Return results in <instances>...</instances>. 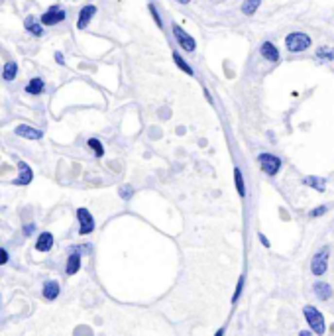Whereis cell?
<instances>
[{"mask_svg":"<svg viewBox=\"0 0 334 336\" xmlns=\"http://www.w3.org/2000/svg\"><path fill=\"white\" fill-rule=\"evenodd\" d=\"M6 262H8V252L0 250V264H6Z\"/></svg>","mask_w":334,"mask_h":336,"instance_id":"28","label":"cell"},{"mask_svg":"<svg viewBox=\"0 0 334 336\" xmlns=\"http://www.w3.org/2000/svg\"><path fill=\"white\" fill-rule=\"evenodd\" d=\"M24 28H26L32 35H35V37H41V35H43V26H41L34 16H28V18L24 20Z\"/></svg>","mask_w":334,"mask_h":336,"instance_id":"12","label":"cell"},{"mask_svg":"<svg viewBox=\"0 0 334 336\" xmlns=\"http://www.w3.org/2000/svg\"><path fill=\"white\" fill-rule=\"evenodd\" d=\"M260 53H262V57L264 59H267V61H271V63H277L279 61V50H277V45L273 43V41H264L262 45H260Z\"/></svg>","mask_w":334,"mask_h":336,"instance_id":"8","label":"cell"},{"mask_svg":"<svg viewBox=\"0 0 334 336\" xmlns=\"http://www.w3.org/2000/svg\"><path fill=\"white\" fill-rule=\"evenodd\" d=\"M79 267H81V258H79L77 254H73V256L69 258V262H67V273L73 275V273L79 271Z\"/></svg>","mask_w":334,"mask_h":336,"instance_id":"24","label":"cell"},{"mask_svg":"<svg viewBox=\"0 0 334 336\" xmlns=\"http://www.w3.org/2000/svg\"><path fill=\"white\" fill-rule=\"evenodd\" d=\"M148 10H150V14L154 16V22L159 26V30L163 28V20H161V16H159V12H158V8L154 6V4H148Z\"/></svg>","mask_w":334,"mask_h":336,"instance_id":"25","label":"cell"},{"mask_svg":"<svg viewBox=\"0 0 334 336\" xmlns=\"http://www.w3.org/2000/svg\"><path fill=\"white\" fill-rule=\"evenodd\" d=\"M88 148L97 154V158H103L105 156V148H103V143H101V140H97V138H88Z\"/></svg>","mask_w":334,"mask_h":336,"instance_id":"21","label":"cell"},{"mask_svg":"<svg viewBox=\"0 0 334 336\" xmlns=\"http://www.w3.org/2000/svg\"><path fill=\"white\" fill-rule=\"evenodd\" d=\"M324 212H326V207H318V209H315L311 214H313V216H320V214H324Z\"/></svg>","mask_w":334,"mask_h":336,"instance_id":"27","label":"cell"},{"mask_svg":"<svg viewBox=\"0 0 334 336\" xmlns=\"http://www.w3.org/2000/svg\"><path fill=\"white\" fill-rule=\"evenodd\" d=\"M175 2H179V4H189L191 0H175Z\"/></svg>","mask_w":334,"mask_h":336,"instance_id":"31","label":"cell"},{"mask_svg":"<svg viewBox=\"0 0 334 336\" xmlns=\"http://www.w3.org/2000/svg\"><path fill=\"white\" fill-rule=\"evenodd\" d=\"M316 57L320 61H334V47L332 45H320V47H316Z\"/></svg>","mask_w":334,"mask_h":336,"instance_id":"15","label":"cell"},{"mask_svg":"<svg viewBox=\"0 0 334 336\" xmlns=\"http://www.w3.org/2000/svg\"><path fill=\"white\" fill-rule=\"evenodd\" d=\"M43 90H45V83H43L41 77H34V79H30L28 85H26V92L32 94V97H39Z\"/></svg>","mask_w":334,"mask_h":336,"instance_id":"11","label":"cell"},{"mask_svg":"<svg viewBox=\"0 0 334 336\" xmlns=\"http://www.w3.org/2000/svg\"><path fill=\"white\" fill-rule=\"evenodd\" d=\"M65 18H67V12H65L63 8H59V6H50V8H47V10L39 16V24H41V26H57V24H61Z\"/></svg>","mask_w":334,"mask_h":336,"instance_id":"3","label":"cell"},{"mask_svg":"<svg viewBox=\"0 0 334 336\" xmlns=\"http://www.w3.org/2000/svg\"><path fill=\"white\" fill-rule=\"evenodd\" d=\"M305 317L316 334H324V318L315 307H305Z\"/></svg>","mask_w":334,"mask_h":336,"instance_id":"5","label":"cell"},{"mask_svg":"<svg viewBox=\"0 0 334 336\" xmlns=\"http://www.w3.org/2000/svg\"><path fill=\"white\" fill-rule=\"evenodd\" d=\"M55 59H57V63H63V53L57 52V53H55Z\"/></svg>","mask_w":334,"mask_h":336,"instance_id":"29","label":"cell"},{"mask_svg":"<svg viewBox=\"0 0 334 336\" xmlns=\"http://www.w3.org/2000/svg\"><path fill=\"white\" fill-rule=\"evenodd\" d=\"M132 193H134V191H132V187H130V185L120 187V197H122V199H130V197H132Z\"/></svg>","mask_w":334,"mask_h":336,"instance_id":"26","label":"cell"},{"mask_svg":"<svg viewBox=\"0 0 334 336\" xmlns=\"http://www.w3.org/2000/svg\"><path fill=\"white\" fill-rule=\"evenodd\" d=\"M53 246V236L50 232H41L39 238H37V242H35V250L39 252H47Z\"/></svg>","mask_w":334,"mask_h":336,"instance_id":"14","label":"cell"},{"mask_svg":"<svg viewBox=\"0 0 334 336\" xmlns=\"http://www.w3.org/2000/svg\"><path fill=\"white\" fill-rule=\"evenodd\" d=\"M32 228H34V226H32V224H28V226L24 228V232H26V234H30V232H32Z\"/></svg>","mask_w":334,"mask_h":336,"instance_id":"30","label":"cell"},{"mask_svg":"<svg viewBox=\"0 0 334 336\" xmlns=\"http://www.w3.org/2000/svg\"><path fill=\"white\" fill-rule=\"evenodd\" d=\"M171 32H173V37H175V41H177V45L181 47V50H185V52H189V53H193L195 50H197V41L191 37V34H187L179 24H171Z\"/></svg>","mask_w":334,"mask_h":336,"instance_id":"2","label":"cell"},{"mask_svg":"<svg viewBox=\"0 0 334 336\" xmlns=\"http://www.w3.org/2000/svg\"><path fill=\"white\" fill-rule=\"evenodd\" d=\"M43 295H45V299H55L59 295V283L57 281H47L43 285Z\"/></svg>","mask_w":334,"mask_h":336,"instance_id":"17","label":"cell"},{"mask_svg":"<svg viewBox=\"0 0 334 336\" xmlns=\"http://www.w3.org/2000/svg\"><path fill=\"white\" fill-rule=\"evenodd\" d=\"M301 336H311V332H301Z\"/></svg>","mask_w":334,"mask_h":336,"instance_id":"33","label":"cell"},{"mask_svg":"<svg viewBox=\"0 0 334 336\" xmlns=\"http://www.w3.org/2000/svg\"><path fill=\"white\" fill-rule=\"evenodd\" d=\"M173 61H175V65H177V67H179L183 73H187V75H191V77L195 75L193 67H191V65H189V63H187V61H185V59H183L179 53H173Z\"/></svg>","mask_w":334,"mask_h":336,"instance_id":"19","label":"cell"},{"mask_svg":"<svg viewBox=\"0 0 334 336\" xmlns=\"http://www.w3.org/2000/svg\"><path fill=\"white\" fill-rule=\"evenodd\" d=\"M305 185H311L313 189H316V191H324V179H320V177H315V175H311V177H305Z\"/></svg>","mask_w":334,"mask_h":336,"instance_id":"22","label":"cell"},{"mask_svg":"<svg viewBox=\"0 0 334 336\" xmlns=\"http://www.w3.org/2000/svg\"><path fill=\"white\" fill-rule=\"evenodd\" d=\"M258 163H260L262 171L265 175H269V177L277 175V171L281 169V159L277 156H273V154H260L258 156Z\"/></svg>","mask_w":334,"mask_h":336,"instance_id":"4","label":"cell"},{"mask_svg":"<svg viewBox=\"0 0 334 336\" xmlns=\"http://www.w3.org/2000/svg\"><path fill=\"white\" fill-rule=\"evenodd\" d=\"M16 75H18V63L8 61V63L2 67V79L10 83V81H14V79H16Z\"/></svg>","mask_w":334,"mask_h":336,"instance_id":"16","label":"cell"},{"mask_svg":"<svg viewBox=\"0 0 334 336\" xmlns=\"http://www.w3.org/2000/svg\"><path fill=\"white\" fill-rule=\"evenodd\" d=\"M326 258H328V248L320 250V252L313 258V262H311V269H313L315 275H324V271H326Z\"/></svg>","mask_w":334,"mask_h":336,"instance_id":"9","label":"cell"},{"mask_svg":"<svg viewBox=\"0 0 334 336\" xmlns=\"http://www.w3.org/2000/svg\"><path fill=\"white\" fill-rule=\"evenodd\" d=\"M234 181H236V189H238V195L240 197H246V187H244V177H242V171L240 169H234Z\"/></svg>","mask_w":334,"mask_h":336,"instance_id":"20","label":"cell"},{"mask_svg":"<svg viewBox=\"0 0 334 336\" xmlns=\"http://www.w3.org/2000/svg\"><path fill=\"white\" fill-rule=\"evenodd\" d=\"M260 4H262V0H244V4H242V12H244L246 16H254V14L258 12Z\"/></svg>","mask_w":334,"mask_h":336,"instance_id":"18","label":"cell"},{"mask_svg":"<svg viewBox=\"0 0 334 336\" xmlns=\"http://www.w3.org/2000/svg\"><path fill=\"white\" fill-rule=\"evenodd\" d=\"M315 291H316V297H318V299H328V297L332 295L330 285H326V283H316V285H315Z\"/></svg>","mask_w":334,"mask_h":336,"instance_id":"23","label":"cell"},{"mask_svg":"<svg viewBox=\"0 0 334 336\" xmlns=\"http://www.w3.org/2000/svg\"><path fill=\"white\" fill-rule=\"evenodd\" d=\"M94 16H97V6H94V4L83 6L81 12H79V18H77V28H79V30H87L88 24H90V20H92Z\"/></svg>","mask_w":334,"mask_h":336,"instance_id":"6","label":"cell"},{"mask_svg":"<svg viewBox=\"0 0 334 336\" xmlns=\"http://www.w3.org/2000/svg\"><path fill=\"white\" fill-rule=\"evenodd\" d=\"M77 218H79V232L81 234H90L94 228V218L87 209H79L77 211Z\"/></svg>","mask_w":334,"mask_h":336,"instance_id":"7","label":"cell"},{"mask_svg":"<svg viewBox=\"0 0 334 336\" xmlns=\"http://www.w3.org/2000/svg\"><path fill=\"white\" fill-rule=\"evenodd\" d=\"M311 37L305 32H291L287 37H285V47L291 52V53H303L305 50L311 47Z\"/></svg>","mask_w":334,"mask_h":336,"instance_id":"1","label":"cell"},{"mask_svg":"<svg viewBox=\"0 0 334 336\" xmlns=\"http://www.w3.org/2000/svg\"><path fill=\"white\" fill-rule=\"evenodd\" d=\"M20 175H18V179L14 181L16 185H28V183H32V179H34V173H32V169H30V165L28 163H24V161H20Z\"/></svg>","mask_w":334,"mask_h":336,"instance_id":"13","label":"cell"},{"mask_svg":"<svg viewBox=\"0 0 334 336\" xmlns=\"http://www.w3.org/2000/svg\"><path fill=\"white\" fill-rule=\"evenodd\" d=\"M222 334H224V330H222V328H220V330H218V332H216V334H214V336H222Z\"/></svg>","mask_w":334,"mask_h":336,"instance_id":"32","label":"cell"},{"mask_svg":"<svg viewBox=\"0 0 334 336\" xmlns=\"http://www.w3.org/2000/svg\"><path fill=\"white\" fill-rule=\"evenodd\" d=\"M14 132H16V136L26 138V140H41V138H43V132H41V130H37V128H34V126H28V124L16 126Z\"/></svg>","mask_w":334,"mask_h":336,"instance_id":"10","label":"cell"}]
</instances>
